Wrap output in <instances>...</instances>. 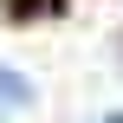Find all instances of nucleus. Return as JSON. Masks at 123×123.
I'll list each match as a JSON object with an SVG mask.
<instances>
[{
  "label": "nucleus",
  "mask_w": 123,
  "mask_h": 123,
  "mask_svg": "<svg viewBox=\"0 0 123 123\" xmlns=\"http://www.w3.org/2000/svg\"><path fill=\"white\" fill-rule=\"evenodd\" d=\"M32 104H39V91H32L13 65H0V110H32Z\"/></svg>",
  "instance_id": "obj_1"
},
{
  "label": "nucleus",
  "mask_w": 123,
  "mask_h": 123,
  "mask_svg": "<svg viewBox=\"0 0 123 123\" xmlns=\"http://www.w3.org/2000/svg\"><path fill=\"white\" fill-rule=\"evenodd\" d=\"M97 123H123V110H104V117H97Z\"/></svg>",
  "instance_id": "obj_2"
}]
</instances>
